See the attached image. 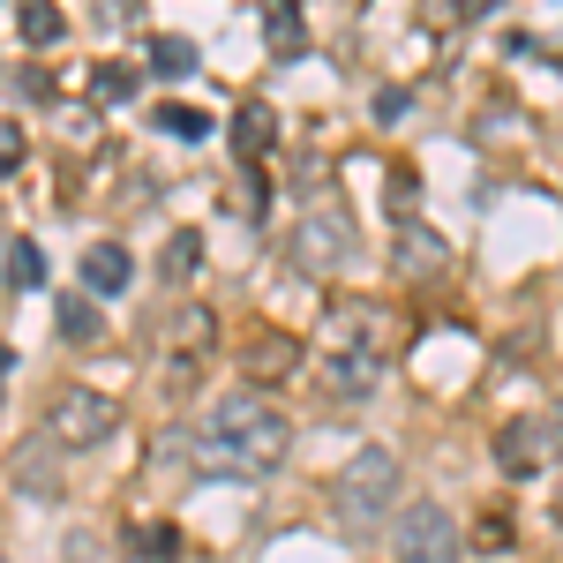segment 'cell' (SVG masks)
I'll use <instances>...</instances> for the list:
<instances>
[{
  "label": "cell",
  "mask_w": 563,
  "mask_h": 563,
  "mask_svg": "<svg viewBox=\"0 0 563 563\" xmlns=\"http://www.w3.org/2000/svg\"><path fill=\"white\" fill-rule=\"evenodd\" d=\"M294 451V421L263 390H225L211 413L196 421V474L218 481H256Z\"/></svg>",
  "instance_id": "cell-1"
},
{
  "label": "cell",
  "mask_w": 563,
  "mask_h": 563,
  "mask_svg": "<svg viewBox=\"0 0 563 563\" xmlns=\"http://www.w3.org/2000/svg\"><path fill=\"white\" fill-rule=\"evenodd\" d=\"M316 384L331 398H368L384 384V346H376V323L368 308H339L331 331H323V353H316Z\"/></svg>",
  "instance_id": "cell-2"
},
{
  "label": "cell",
  "mask_w": 563,
  "mask_h": 563,
  "mask_svg": "<svg viewBox=\"0 0 563 563\" xmlns=\"http://www.w3.org/2000/svg\"><path fill=\"white\" fill-rule=\"evenodd\" d=\"M390 504H398V459H390L384 443L353 451V459H346V474L331 481V511H339V526H346L353 541H368V533L384 526Z\"/></svg>",
  "instance_id": "cell-3"
},
{
  "label": "cell",
  "mask_w": 563,
  "mask_h": 563,
  "mask_svg": "<svg viewBox=\"0 0 563 563\" xmlns=\"http://www.w3.org/2000/svg\"><path fill=\"white\" fill-rule=\"evenodd\" d=\"M390 549H398V563H459V526H451V511L435 496H421V504L398 511Z\"/></svg>",
  "instance_id": "cell-4"
},
{
  "label": "cell",
  "mask_w": 563,
  "mask_h": 563,
  "mask_svg": "<svg viewBox=\"0 0 563 563\" xmlns=\"http://www.w3.org/2000/svg\"><path fill=\"white\" fill-rule=\"evenodd\" d=\"M113 429H121V406H113L106 390H60L53 413H45V435H53V443H76V451L106 443Z\"/></svg>",
  "instance_id": "cell-5"
},
{
  "label": "cell",
  "mask_w": 563,
  "mask_h": 563,
  "mask_svg": "<svg viewBox=\"0 0 563 563\" xmlns=\"http://www.w3.org/2000/svg\"><path fill=\"white\" fill-rule=\"evenodd\" d=\"M346 249H353L346 211H308L301 233H294V271H308V278H331V271L346 263Z\"/></svg>",
  "instance_id": "cell-6"
},
{
  "label": "cell",
  "mask_w": 563,
  "mask_h": 563,
  "mask_svg": "<svg viewBox=\"0 0 563 563\" xmlns=\"http://www.w3.org/2000/svg\"><path fill=\"white\" fill-rule=\"evenodd\" d=\"M549 451H556L549 421H504V429H496V466H504V474H541Z\"/></svg>",
  "instance_id": "cell-7"
},
{
  "label": "cell",
  "mask_w": 563,
  "mask_h": 563,
  "mask_svg": "<svg viewBox=\"0 0 563 563\" xmlns=\"http://www.w3.org/2000/svg\"><path fill=\"white\" fill-rule=\"evenodd\" d=\"M15 481H23V496L53 504V496H60V443H53V435H31V443L15 451Z\"/></svg>",
  "instance_id": "cell-8"
},
{
  "label": "cell",
  "mask_w": 563,
  "mask_h": 563,
  "mask_svg": "<svg viewBox=\"0 0 563 563\" xmlns=\"http://www.w3.org/2000/svg\"><path fill=\"white\" fill-rule=\"evenodd\" d=\"M271 143H278V113H271L263 98H249V106L233 113V151H241V158L256 166V158L271 151Z\"/></svg>",
  "instance_id": "cell-9"
},
{
  "label": "cell",
  "mask_w": 563,
  "mask_h": 563,
  "mask_svg": "<svg viewBox=\"0 0 563 563\" xmlns=\"http://www.w3.org/2000/svg\"><path fill=\"white\" fill-rule=\"evenodd\" d=\"M84 286L90 294H121V286H129V249H121V241L84 249Z\"/></svg>",
  "instance_id": "cell-10"
},
{
  "label": "cell",
  "mask_w": 563,
  "mask_h": 563,
  "mask_svg": "<svg viewBox=\"0 0 563 563\" xmlns=\"http://www.w3.org/2000/svg\"><path fill=\"white\" fill-rule=\"evenodd\" d=\"M263 38H271V53H278V60H294V53L308 45V23H301V8H294V0H278V8H263Z\"/></svg>",
  "instance_id": "cell-11"
},
{
  "label": "cell",
  "mask_w": 563,
  "mask_h": 563,
  "mask_svg": "<svg viewBox=\"0 0 563 563\" xmlns=\"http://www.w3.org/2000/svg\"><path fill=\"white\" fill-rule=\"evenodd\" d=\"M398 271H406V278H429V271H443V241H435L429 225H406V233H398Z\"/></svg>",
  "instance_id": "cell-12"
},
{
  "label": "cell",
  "mask_w": 563,
  "mask_h": 563,
  "mask_svg": "<svg viewBox=\"0 0 563 563\" xmlns=\"http://www.w3.org/2000/svg\"><path fill=\"white\" fill-rule=\"evenodd\" d=\"M151 76H196V38H180V31H158L151 38Z\"/></svg>",
  "instance_id": "cell-13"
},
{
  "label": "cell",
  "mask_w": 563,
  "mask_h": 563,
  "mask_svg": "<svg viewBox=\"0 0 563 563\" xmlns=\"http://www.w3.org/2000/svg\"><path fill=\"white\" fill-rule=\"evenodd\" d=\"M15 31H23V45H53L68 31V15H60L53 0H23V8H15Z\"/></svg>",
  "instance_id": "cell-14"
},
{
  "label": "cell",
  "mask_w": 563,
  "mask_h": 563,
  "mask_svg": "<svg viewBox=\"0 0 563 563\" xmlns=\"http://www.w3.org/2000/svg\"><path fill=\"white\" fill-rule=\"evenodd\" d=\"M129 556H143V563H174L180 556V526H129Z\"/></svg>",
  "instance_id": "cell-15"
},
{
  "label": "cell",
  "mask_w": 563,
  "mask_h": 563,
  "mask_svg": "<svg viewBox=\"0 0 563 563\" xmlns=\"http://www.w3.org/2000/svg\"><path fill=\"white\" fill-rule=\"evenodd\" d=\"M294 339H278V331H263L256 346H249V368H256V376H294Z\"/></svg>",
  "instance_id": "cell-16"
},
{
  "label": "cell",
  "mask_w": 563,
  "mask_h": 563,
  "mask_svg": "<svg viewBox=\"0 0 563 563\" xmlns=\"http://www.w3.org/2000/svg\"><path fill=\"white\" fill-rule=\"evenodd\" d=\"M151 121L166 135H180V143H203V135H211V113H203V106H158Z\"/></svg>",
  "instance_id": "cell-17"
},
{
  "label": "cell",
  "mask_w": 563,
  "mask_h": 563,
  "mask_svg": "<svg viewBox=\"0 0 563 563\" xmlns=\"http://www.w3.org/2000/svg\"><path fill=\"white\" fill-rule=\"evenodd\" d=\"M8 286H45V249L38 241H15V249H8Z\"/></svg>",
  "instance_id": "cell-18"
},
{
  "label": "cell",
  "mask_w": 563,
  "mask_h": 563,
  "mask_svg": "<svg viewBox=\"0 0 563 563\" xmlns=\"http://www.w3.org/2000/svg\"><path fill=\"white\" fill-rule=\"evenodd\" d=\"M196 271H203V241H196V233H174V241H166V278H196Z\"/></svg>",
  "instance_id": "cell-19"
},
{
  "label": "cell",
  "mask_w": 563,
  "mask_h": 563,
  "mask_svg": "<svg viewBox=\"0 0 563 563\" xmlns=\"http://www.w3.org/2000/svg\"><path fill=\"white\" fill-rule=\"evenodd\" d=\"M60 339H68V346H84V339H98V308L68 294V301H60Z\"/></svg>",
  "instance_id": "cell-20"
},
{
  "label": "cell",
  "mask_w": 563,
  "mask_h": 563,
  "mask_svg": "<svg viewBox=\"0 0 563 563\" xmlns=\"http://www.w3.org/2000/svg\"><path fill=\"white\" fill-rule=\"evenodd\" d=\"M90 98H98V106H129L135 76H129V68H98V76H90Z\"/></svg>",
  "instance_id": "cell-21"
},
{
  "label": "cell",
  "mask_w": 563,
  "mask_h": 563,
  "mask_svg": "<svg viewBox=\"0 0 563 563\" xmlns=\"http://www.w3.org/2000/svg\"><path fill=\"white\" fill-rule=\"evenodd\" d=\"M15 166H23V129L0 121V174H15Z\"/></svg>",
  "instance_id": "cell-22"
},
{
  "label": "cell",
  "mask_w": 563,
  "mask_h": 563,
  "mask_svg": "<svg viewBox=\"0 0 563 563\" xmlns=\"http://www.w3.org/2000/svg\"><path fill=\"white\" fill-rule=\"evenodd\" d=\"M481 549H511V519H504V511L481 519Z\"/></svg>",
  "instance_id": "cell-23"
},
{
  "label": "cell",
  "mask_w": 563,
  "mask_h": 563,
  "mask_svg": "<svg viewBox=\"0 0 563 563\" xmlns=\"http://www.w3.org/2000/svg\"><path fill=\"white\" fill-rule=\"evenodd\" d=\"M406 106H413V98H406V90H398V84H390V90H376V121H398Z\"/></svg>",
  "instance_id": "cell-24"
},
{
  "label": "cell",
  "mask_w": 563,
  "mask_h": 563,
  "mask_svg": "<svg viewBox=\"0 0 563 563\" xmlns=\"http://www.w3.org/2000/svg\"><path fill=\"white\" fill-rule=\"evenodd\" d=\"M68 563H98V541H90V533H76V541H68Z\"/></svg>",
  "instance_id": "cell-25"
},
{
  "label": "cell",
  "mask_w": 563,
  "mask_h": 563,
  "mask_svg": "<svg viewBox=\"0 0 563 563\" xmlns=\"http://www.w3.org/2000/svg\"><path fill=\"white\" fill-rule=\"evenodd\" d=\"M549 435H556V451H563V398H556V421H549Z\"/></svg>",
  "instance_id": "cell-26"
}]
</instances>
